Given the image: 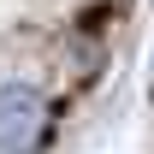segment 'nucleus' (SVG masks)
Instances as JSON below:
<instances>
[{"instance_id":"1","label":"nucleus","mask_w":154,"mask_h":154,"mask_svg":"<svg viewBox=\"0 0 154 154\" xmlns=\"http://www.w3.org/2000/svg\"><path fill=\"white\" fill-rule=\"evenodd\" d=\"M48 142V95L30 83H0V154H36Z\"/></svg>"}]
</instances>
